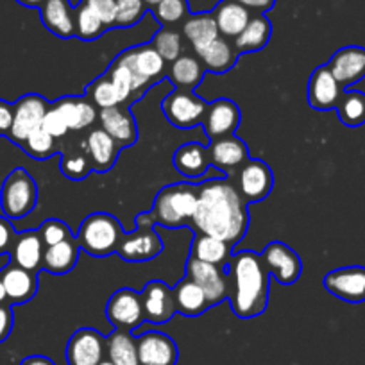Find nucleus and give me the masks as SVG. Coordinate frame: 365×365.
Here are the masks:
<instances>
[{
	"instance_id": "0eeeda50",
	"label": "nucleus",
	"mask_w": 365,
	"mask_h": 365,
	"mask_svg": "<svg viewBox=\"0 0 365 365\" xmlns=\"http://www.w3.org/2000/svg\"><path fill=\"white\" fill-rule=\"evenodd\" d=\"M163 113L172 125L179 129H190L202 122L206 113V103L194 96L190 90H175L174 93L165 97Z\"/></svg>"
},
{
	"instance_id": "49530a36",
	"label": "nucleus",
	"mask_w": 365,
	"mask_h": 365,
	"mask_svg": "<svg viewBox=\"0 0 365 365\" xmlns=\"http://www.w3.org/2000/svg\"><path fill=\"white\" fill-rule=\"evenodd\" d=\"M187 11V0H161L160 4L154 6L156 19L160 20L161 24L179 22Z\"/></svg>"
},
{
	"instance_id": "393cba45",
	"label": "nucleus",
	"mask_w": 365,
	"mask_h": 365,
	"mask_svg": "<svg viewBox=\"0 0 365 365\" xmlns=\"http://www.w3.org/2000/svg\"><path fill=\"white\" fill-rule=\"evenodd\" d=\"M101 125L104 131L118 143V147H129L136 142V124L133 115L120 106L101 110Z\"/></svg>"
},
{
	"instance_id": "79ce46f5",
	"label": "nucleus",
	"mask_w": 365,
	"mask_h": 365,
	"mask_svg": "<svg viewBox=\"0 0 365 365\" xmlns=\"http://www.w3.org/2000/svg\"><path fill=\"white\" fill-rule=\"evenodd\" d=\"M88 93L91 97V103L97 104L101 110H108V108L120 106V99L117 96V90H115L113 83L108 76L99 77L96 83L88 88Z\"/></svg>"
},
{
	"instance_id": "bf43d9fd",
	"label": "nucleus",
	"mask_w": 365,
	"mask_h": 365,
	"mask_svg": "<svg viewBox=\"0 0 365 365\" xmlns=\"http://www.w3.org/2000/svg\"><path fill=\"white\" fill-rule=\"evenodd\" d=\"M8 303V294H6V287H4V282H2V278H0V304Z\"/></svg>"
},
{
	"instance_id": "680f3d73",
	"label": "nucleus",
	"mask_w": 365,
	"mask_h": 365,
	"mask_svg": "<svg viewBox=\"0 0 365 365\" xmlns=\"http://www.w3.org/2000/svg\"><path fill=\"white\" fill-rule=\"evenodd\" d=\"M99 365H113V364H111V361L110 360H106V358H104V360L103 361H101V364Z\"/></svg>"
},
{
	"instance_id": "13d9d810",
	"label": "nucleus",
	"mask_w": 365,
	"mask_h": 365,
	"mask_svg": "<svg viewBox=\"0 0 365 365\" xmlns=\"http://www.w3.org/2000/svg\"><path fill=\"white\" fill-rule=\"evenodd\" d=\"M16 2L26 6V8H41V4H43L45 0H16Z\"/></svg>"
},
{
	"instance_id": "37998d69",
	"label": "nucleus",
	"mask_w": 365,
	"mask_h": 365,
	"mask_svg": "<svg viewBox=\"0 0 365 365\" xmlns=\"http://www.w3.org/2000/svg\"><path fill=\"white\" fill-rule=\"evenodd\" d=\"M147 6L143 0H117V27H133L143 19Z\"/></svg>"
},
{
	"instance_id": "dca6fc26",
	"label": "nucleus",
	"mask_w": 365,
	"mask_h": 365,
	"mask_svg": "<svg viewBox=\"0 0 365 365\" xmlns=\"http://www.w3.org/2000/svg\"><path fill=\"white\" fill-rule=\"evenodd\" d=\"M140 365H175L178 346L172 336L161 331H147L136 339Z\"/></svg>"
},
{
	"instance_id": "7c9ffc66",
	"label": "nucleus",
	"mask_w": 365,
	"mask_h": 365,
	"mask_svg": "<svg viewBox=\"0 0 365 365\" xmlns=\"http://www.w3.org/2000/svg\"><path fill=\"white\" fill-rule=\"evenodd\" d=\"M65 117L70 131H81L90 128L97 120L96 106L81 97H65L54 104Z\"/></svg>"
},
{
	"instance_id": "cd10ccee",
	"label": "nucleus",
	"mask_w": 365,
	"mask_h": 365,
	"mask_svg": "<svg viewBox=\"0 0 365 365\" xmlns=\"http://www.w3.org/2000/svg\"><path fill=\"white\" fill-rule=\"evenodd\" d=\"M210 153L206 147L190 142L179 147L174 154V167L187 178H201L210 167Z\"/></svg>"
},
{
	"instance_id": "c9c22d12",
	"label": "nucleus",
	"mask_w": 365,
	"mask_h": 365,
	"mask_svg": "<svg viewBox=\"0 0 365 365\" xmlns=\"http://www.w3.org/2000/svg\"><path fill=\"white\" fill-rule=\"evenodd\" d=\"M182 33H185L187 40L192 43V47L195 48V52H199L202 47L212 43L220 34L215 16H212L210 13L208 15H194L190 20H187L185 27H182Z\"/></svg>"
},
{
	"instance_id": "f704fd0d",
	"label": "nucleus",
	"mask_w": 365,
	"mask_h": 365,
	"mask_svg": "<svg viewBox=\"0 0 365 365\" xmlns=\"http://www.w3.org/2000/svg\"><path fill=\"white\" fill-rule=\"evenodd\" d=\"M231 245L227 242L219 240L210 235H199L195 237L194 244H192V258L199 259V262L212 263V265H224L230 262Z\"/></svg>"
},
{
	"instance_id": "4be33fe9",
	"label": "nucleus",
	"mask_w": 365,
	"mask_h": 365,
	"mask_svg": "<svg viewBox=\"0 0 365 365\" xmlns=\"http://www.w3.org/2000/svg\"><path fill=\"white\" fill-rule=\"evenodd\" d=\"M41 22L59 38L76 36V9H72L68 0H45L40 8Z\"/></svg>"
},
{
	"instance_id": "bb28decb",
	"label": "nucleus",
	"mask_w": 365,
	"mask_h": 365,
	"mask_svg": "<svg viewBox=\"0 0 365 365\" xmlns=\"http://www.w3.org/2000/svg\"><path fill=\"white\" fill-rule=\"evenodd\" d=\"M174 301H175V312L188 317H197V315L205 314L206 308L210 307V301L206 297L205 290L192 282L190 278H185L178 283L174 289Z\"/></svg>"
},
{
	"instance_id": "a19ab883",
	"label": "nucleus",
	"mask_w": 365,
	"mask_h": 365,
	"mask_svg": "<svg viewBox=\"0 0 365 365\" xmlns=\"http://www.w3.org/2000/svg\"><path fill=\"white\" fill-rule=\"evenodd\" d=\"M108 77H110L111 83H113L120 103L129 101V97L135 93V79H133L131 70L128 68V65H125L120 58L115 59L113 66H111V70L108 72Z\"/></svg>"
},
{
	"instance_id": "4468645a",
	"label": "nucleus",
	"mask_w": 365,
	"mask_h": 365,
	"mask_svg": "<svg viewBox=\"0 0 365 365\" xmlns=\"http://www.w3.org/2000/svg\"><path fill=\"white\" fill-rule=\"evenodd\" d=\"M118 58L131 70L133 79H135V91L145 88L149 81L160 76L165 68V59L158 54L153 45L131 48V51L122 52Z\"/></svg>"
},
{
	"instance_id": "2f4dec72",
	"label": "nucleus",
	"mask_w": 365,
	"mask_h": 365,
	"mask_svg": "<svg viewBox=\"0 0 365 365\" xmlns=\"http://www.w3.org/2000/svg\"><path fill=\"white\" fill-rule=\"evenodd\" d=\"M106 356L113 365H140L136 339L131 331L117 329L106 336Z\"/></svg>"
},
{
	"instance_id": "39448f33",
	"label": "nucleus",
	"mask_w": 365,
	"mask_h": 365,
	"mask_svg": "<svg viewBox=\"0 0 365 365\" xmlns=\"http://www.w3.org/2000/svg\"><path fill=\"white\" fill-rule=\"evenodd\" d=\"M38 202L36 181L26 168H15L4 179L0 190V208L8 219H22L29 215Z\"/></svg>"
},
{
	"instance_id": "8fccbe9b",
	"label": "nucleus",
	"mask_w": 365,
	"mask_h": 365,
	"mask_svg": "<svg viewBox=\"0 0 365 365\" xmlns=\"http://www.w3.org/2000/svg\"><path fill=\"white\" fill-rule=\"evenodd\" d=\"M41 128H43L45 131H47L48 135L56 140L63 138V136L70 131L65 117H63L61 111H59L56 106L48 108V111L45 113V117H43V122H41Z\"/></svg>"
},
{
	"instance_id": "aec40b11",
	"label": "nucleus",
	"mask_w": 365,
	"mask_h": 365,
	"mask_svg": "<svg viewBox=\"0 0 365 365\" xmlns=\"http://www.w3.org/2000/svg\"><path fill=\"white\" fill-rule=\"evenodd\" d=\"M206 135L212 140L224 138L237 131L240 125V110L230 99H219L206 108L205 118Z\"/></svg>"
},
{
	"instance_id": "ddd939ff",
	"label": "nucleus",
	"mask_w": 365,
	"mask_h": 365,
	"mask_svg": "<svg viewBox=\"0 0 365 365\" xmlns=\"http://www.w3.org/2000/svg\"><path fill=\"white\" fill-rule=\"evenodd\" d=\"M117 251L125 262H147L163 251V244L153 226H138L133 233L122 235Z\"/></svg>"
},
{
	"instance_id": "a18cd8bd",
	"label": "nucleus",
	"mask_w": 365,
	"mask_h": 365,
	"mask_svg": "<svg viewBox=\"0 0 365 365\" xmlns=\"http://www.w3.org/2000/svg\"><path fill=\"white\" fill-rule=\"evenodd\" d=\"M91 170V161L90 158L84 154H65L61 158V172L70 179H79L86 178Z\"/></svg>"
},
{
	"instance_id": "a878e982",
	"label": "nucleus",
	"mask_w": 365,
	"mask_h": 365,
	"mask_svg": "<svg viewBox=\"0 0 365 365\" xmlns=\"http://www.w3.org/2000/svg\"><path fill=\"white\" fill-rule=\"evenodd\" d=\"M88 158L91 161V167L104 172L110 170L115 165L118 156V143L104 131L103 128L93 129L86 138Z\"/></svg>"
},
{
	"instance_id": "473e14b6",
	"label": "nucleus",
	"mask_w": 365,
	"mask_h": 365,
	"mask_svg": "<svg viewBox=\"0 0 365 365\" xmlns=\"http://www.w3.org/2000/svg\"><path fill=\"white\" fill-rule=\"evenodd\" d=\"M270 33H272V26H270L269 20L263 15L255 16V19L249 20L245 29L235 38V48H237L238 54L259 51L269 43Z\"/></svg>"
},
{
	"instance_id": "f3484780",
	"label": "nucleus",
	"mask_w": 365,
	"mask_h": 365,
	"mask_svg": "<svg viewBox=\"0 0 365 365\" xmlns=\"http://www.w3.org/2000/svg\"><path fill=\"white\" fill-rule=\"evenodd\" d=\"M328 68L342 88L353 86L365 77V48L349 45L333 54Z\"/></svg>"
},
{
	"instance_id": "2eb2a0df",
	"label": "nucleus",
	"mask_w": 365,
	"mask_h": 365,
	"mask_svg": "<svg viewBox=\"0 0 365 365\" xmlns=\"http://www.w3.org/2000/svg\"><path fill=\"white\" fill-rule=\"evenodd\" d=\"M187 274L192 282H195L205 290L206 297L210 301V307L224 301L227 294H230L227 278L224 276L222 269L219 265H212V263L190 258L187 263Z\"/></svg>"
},
{
	"instance_id": "4c0bfd02",
	"label": "nucleus",
	"mask_w": 365,
	"mask_h": 365,
	"mask_svg": "<svg viewBox=\"0 0 365 365\" xmlns=\"http://www.w3.org/2000/svg\"><path fill=\"white\" fill-rule=\"evenodd\" d=\"M340 122L347 128H360L365 124V93L344 91L336 104Z\"/></svg>"
},
{
	"instance_id": "ea45409f",
	"label": "nucleus",
	"mask_w": 365,
	"mask_h": 365,
	"mask_svg": "<svg viewBox=\"0 0 365 365\" xmlns=\"http://www.w3.org/2000/svg\"><path fill=\"white\" fill-rule=\"evenodd\" d=\"M22 149L34 160H47L56 150V138H52L43 128H38L27 136L22 143Z\"/></svg>"
},
{
	"instance_id": "4d7b16f0",
	"label": "nucleus",
	"mask_w": 365,
	"mask_h": 365,
	"mask_svg": "<svg viewBox=\"0 0 365 365\" xmlns=\"http://www.w3.org/2000/svg\"><path fill=\"white\" fill-rule=\"evenodd\" d=\"M20 365H56L54 361L48 356H43V354H33V356H27L20 361Z\"/></svg>"
},
{
	"instance_id": "3c124183",
	"label": "nucleus",
	"mask_w": 365,
	"mask_h": 365,
	"mask_svg": "<svg viewBox=\"0 0 365 365\" xmlns=\"http://www.w3.org/2000/svg\"><path fill=\"white\" fill-rule=\"evenodd\" d=\"M13 324H15V317H13L11 304H0V344L9 339L13 331Z\"/></svg>"
},
{
	"instance_id": "09e8293b",
	"label": "nucleus",
	"mask_w": 365,
	"mask_h": 365,
	"mask_svg": "<svg viewBox=\"0 0 365 365\" xmlns=\"http://www.w3.org/2000/svg\"><path fill=\"white\" fill-rule=\"evenodd\" d=\"M83 4L88 6L96 13L104 24V27H113L117 19V0H83Z\"/></svg>"
},
{
	"instance_id": "9b49d317",
	"label": "nucleus",
	"mask_w": 365,
	"mask_h": 365,
	"mask_svg": "<svg viewBox=\"0 0 365 365\" xmlns=\"http://www.w3.org/2000/svg\"><path fill=\"white\" fill-rule=\"evenodd\" d=\"M324 289L347 303H364L365 267L351 265L331 270L324 278Z\"/></svg>"
},
{
	"instance_id": "b1692460",
	"label": "nucleus",
	"mask_w": 365,
	"mask_h": 365,
	"mask_svg": "<svg viewBox=\"0 0 365 365\" xmlns=\"http://www.w3.org/2000/svg\"><path fill=\"white\" fill-rule=\"evenodd\" d=\"M208 153L210 161L224 172H231L235 170V168L242 167L249 158V150L247 145L244 143V140L237 138V136L233 135L213 140Z\"/></svg>"
},
{
	"instance_id": "052dcab7",
	"label": "nucleus",
	"mask_w": 365,
	"mask_h": 365,
	"mask_svg": "<svg viewBox=\"0 0 365 365\" xmlns=\"http://www.w3.org/2000/svg\"><path fill=\"white\" fill-rule=\"evenodd\" d=\"M145 2V6H150V8H154V6H158L161 2V0H143Z\"/></svg>"
},
{
	"instance_id": "20e7f679",
	"label": "nucleus",
	"mask_w": 365,
	"mask_h": 365,
	"mask_svg": "<svg viewBox=\"0 0 365 365\" xmlns=\"http://www.w3.org/2000/svg\"><path fill=\"white\" fill-rule=\"evenodd\" d=\"M122 235L120 222L115 217L108 213H93L83 220L76 240L90 256L104 258L117 251Z\"/></svg>"
},
{
	"instance_id": "1a4fd4ad",
	"label": "nucleus",
	"mask_w": 365,
	"mask_h": 365,
	"mask_svg": "<svg viewBox=\"0 0 365 365\" xmlns=\"http://www.w3.org/2000/svg\"><path fill=\"white\" fill-rule=\"evenodd\" d=\"M267 272L272 274L282 285H292L303 272V263L297 252L282 242H270L259 255Z\"/></svg>"
},
{
	"instance_id": "6ab92c4d",
	"label": "nucleus",
	"mask_w": 365,
	"mask_h": 365,
	"mask_svg": "<svg viewBox=\"0 0 365 365\" xmlns=\"http://www.w3.org/2000/svg\"><path fill=\"white\" fill-rule=\"evenodd\" d=\"M340 96H342V86L333 77L328 65L315 68V72L310 77V83H308V103H310V106L319 111L331 110V108H336Z\"/></svg>"
},
{
	"instance_id": "864d4df0",
	"label": "nucleus",
	"mask_w": 365,
	"mask_h": 365,
	"mask_svg": "<svg viewBox=\"0 0 365 365\" xmlns=\"http://www.w3.org/2000/svg\"><path fill=\"white\" fill-rule=\"evenodd\" d=\"M13 124V104L0 99V136H8Z\"/></svg>"
},
{
	"instance_id": "603ef678",
	"label": "nucleus",
	"mask_w": 365,
	"mask_h": 365,
	"mask_svg": "<svg viewBox=\"0 0 365 365\" xmlns=\"http://www.w3.org/2000/svg\"><path fill=\"white\" fill-rule=\"evenodd\" d=\"M16 235L8 217H0V256L11 251Z\"/></svg>"
},
{
	"instance_id": "f03ea898",
	"label": "nucleus",
	"mask_w": 365,
	"mask_h": 365,
	"mask_svg": "<svg viewBox=\"0 0 365 365\" xmlns=\"http://www.w3.org/2000/svg\"><path fill=\"white\" fill-rule=\"evenodd\" d=\"M231 307L240 319L263 314L269 303V272L259 255L238 251L230 258Z\"/></svg>"
},
{
	"instance_id": "5701e85b",
	"label": "nucleus",
	"mask_w": 365,
	"mask_h": 365,
	"mask_svg": "<svg viewBox=\"0 0 365 365\" xmlns=\"http://www.w3.org/2000/svg\"><path fill=\"white\" fill-rule=\"evenodd\" d=\"M9 252H11V263L26 270H31V272H38L43 265L45 252L40 231H26V233L16 235Z\"/></svg>"
},
{
	"instance_id": "a211bd4d",
	"label": "nucleus",
	"mask_w": 365,
	"mask_h": 365,
	"mask_svg": "<svg viewBox=\"0 0 365 365\" xmlns=\"http://www.w3.org/2000/svg\"><path fill=\"white\" fill-rule=\"evenodd\" d=\"M142 303L145 321L149 322L163 324V322L170 321L175 314L174 290L168 289L160 279L147 283L142 292Z\"/></svg>"
},
{
	"instance_id": "6e6d98bb",
	"label": "nucleus",
	"mask_w": 365,
	"mask_h": 365,
	"mask_svg": "<svg viewBox=\"0 0 365 365\" xmlns=\"http://www.w3.org/2000/svg\"><path fill=\"white\" fill-rule=\"evenodd\" d=\"M237 2H240V4L247 9H256V11H269V9H272V6L276 0H237Z\"/></svg>"
},
{
	"instance_id": "9d476101",
	"label": "nucleus",
	"mask_w": 365,
	"mask_h": 365,
	"mask_svg": "<svg viewBox=\"0 0 365 365\" xmlns=\"http://www.w3.org/2000/svg\"><path fill=\"white\" fill-rule=\"evenodd\" d=\"M65 356L68 365H99L106 356V336L97 329H77L66 344Z\"/></svg>"
},
{
	"instance_id": "5fc2aeb1",
	"label": "nucleus",
	"mask_w": 365,
	"mask_h": 365,
	"mask_svg": "<svg viewBox=\"0 0 365 365\" xmlns=\"http://www.w3.org/2000/svg\"><path fill=\"white\" fill-rule=\"evenodd\" d=\"M220 2L222 0H187V6L192 15H208L212 9H217Z\"/></svg>"
},
{
	"instance_id": "58836bf2",
	"label": "nucleus",
	"mask_w": 365,
	"mask_h": 365,
	"mask_svg": "<svg viewBox=\"0 0 365 365\" xmlns=\"http://www.w3.org/2000/svg\"><path fill=\"white\" fill-rule=\"evenodd\" d=\"M104 24L88 6L81 2L76 8V36L84 41L97 40L104 33Z\"/></svg>"
},
{
	"instance_id": "f8f14e48",
	"label": "nucleus",
	"mask_w": 365,
	"mask_h": 365,
	"mask_svg": "<svg viewBox=\"0 0 365 365\" xmlns=\"http://www.w3.org/2000/svg\"><path fill=\"white\" fill-rule=\"evenodd\" d=\"M274 187L272 170L262 160H247L238 174V188L247 202L263 201Z\"/></svg>"
},
{
	"instance_id": "c756f323",
	"label": "nucleus",
	"mask_w": 365,
	"mask_h": 365,
	"mask_svg": "<svg viewBox=\"0 0 365 365\" xmlns=\"http://www.w3.org/2000/svg\"><path fill=\"white\" fill-rule=\"evenodd\" d=\"M251 20L249 9L237 0H222L215 9V22L219 33L227 38H237Z\"/></svg>"
},
{
	"instance_id": "6e6552de",
	"label": "nucleus",
	"mask_w": 365,
	"mask_h": 365,
	"mask_svg": "<svg viewBox=\"0 0 365 365\" xmlns=\"http://www.w3.org/2000/svg\"><path fill=\"white\" fill-rule=\"evenodd\" d=\"M106 317L117 329H135L145 321L142 294L131 289L117 290L106 304Z\"/></svg>"
},
{
	"instance_id": "7ed1b4c3",
	"label": "nucleus",
	"mask_w": 365,
	"mask_h": 365,
	"mask_svg": "<svg viewBox=\"0 0 365 365\" xmlns=\"http://www.w3.org/2000/svg\"><path fill=\"white\" fill-rule=\"evenodd\" d=\"M199 201V188L192 185H172L163 188L154 201V208L150 212L154 222L165 227H178L185 220L194 219L195 208Z\"/></svg>"
},
{
	"instance_id": "c03bdc74",
	"label": "nucleus",
	"mask_w": 365,
	"mask_h": 365,
	"mask_svg": "<svg viewBox=\"0 0 365 365\" xmlns=\"http://www.w3.org/2000/svg\"><path fill=\"white\" fill-rule=\"evenodd\" d=\"M153 47L156 48L158 54L165 59V61H175L181 56V36L175 31L161 29L160 33L154 36Z\"/></svg>"
},
{
	"instance_id": "72a5a7b5",
	"label": "nucleus",
	"mask_w": 365,
	"mask_h": 365,
	"mask_svg": "<svg viewBox=\"0 0 365 365\" xmlns=\"http://www.w3.org/2000/svg\"><path fill=\"white\" fill-rule=\"evenodd\" d=\"M197 54L201 58L205 70H210V72L215 73L227 72L237 63V52L220 36L217 40H213L212 43L206 45V47H202Z\"/></svg>"
},
{
	"instance_id": "c85d7f7f",
	"label": "nucleus",
	"mask_w": 365,
	"mask_h": 365,
	"mask_svg": "<svg viewBox=\"0 0 365 365\" xmlns=\"http://www.w3.org/2000/svg\"><path fill=\"white\" fill-rule=\"evenodd\" d=\"M77 259H79V244L76 238L70 237L59 244L45 247L41 269L52 274H66L76 267Z\"/></svg>"
},
{
	"instance_id": "f257e3e1",
	"label": "nucleus",
	"mask_w": 365,
	"mask_h": 365,
	"mask_svg": "<svg viewBox=\"0 0 365 365\" xmlns=\"http://www.w3.org/2000/svg\"><path fill=\"white\" fill-rule=\"evenodd\" d=\"M192 224L202 235H210L230 245L244 238L249 215L240 192L227 179H210L199 188V201Z\"/></svg>"
},
{
	"instance_id": "e433bc0d",
	"label": "nucleus",
	"mask_w": 365,
	"mask_h": 365,
	"mask_svg": "<svg viewBox=\"0 0 365 365\" xmlns=\"http://www.w3.org/2000/svg\"><path fill=\"white\" fill-rule=\"evenodd\" d=\"M205 76V66L192 56H179L170 68V77L181 90H192Z\"/></svg>"
},
{
	"instance_id": "412c9836",
	"label": "nucleus",
	"mask_w": 365,
	"mask_h": 365,
	"mask_svg": "<svg viewBox=\"0 0 365 365\" xmlns=\"http://www.w3.org/2000/svg\"><path fill=\"white\" fill-rule=\"evenodd\" d=\"M0 278L4 282L6 294H8L9 304H24L29 303L38 290V278L36 272L22 269L9 262L0 272Z\"/></svg>"
},
{
	"instance_id": "de8ad7c7",
	"label": "nucleus",
	"mask_w": 365,
	"mask_h": 365,
	"mask_svg": "<svg viewBox=\"0 0 365 365\" xmlns=\"http://www.w3.org/2000/svg\"><path fill=\"white\" fill-rule=\"evenodd\" d=\"M38 231H40V237L41 240H43L45 247H51V245H56L59 244V242L72 237V235H70L68 226H66L63 220H58V219L45 220Z\"/></svg>"
},
{
	"instance_id": "423d86ee",
	"label": "nucleus",
	"mask_w": 365,
	"mask_h": 365,
	"mask_svg": "<svg viewBox=\"0 0 365 365\" xmlns=\"http://www.w3.org/2000/svg\"><path fill=\"white\" fill-rule=\"evenodd\" d=\"M48 111L47 101L38 93H27L22 99L13 104V124L9 131V140L22 147L27 136L34 129L41 128L45 113Z\"/></svg>"
}]
</instances>
